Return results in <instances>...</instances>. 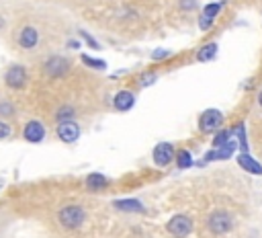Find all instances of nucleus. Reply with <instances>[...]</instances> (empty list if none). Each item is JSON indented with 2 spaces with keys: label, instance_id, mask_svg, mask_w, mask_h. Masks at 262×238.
Wrapping results in <instances>:
<instances>
[{
  "label": "nucleus",
  "instance_id": "1",
  "mask_svg": "<svg viewBox=\"0 0 262 238\" xmlns=\"http://www.w3.org/2000/svg\"><path fill=\"white\" fill-rule=\"evenodd\" d=\"M57 222L66 232H76L86 222V209L80 203H68V205L59 207Z\"/></svg>",
  "mask_w": 262,
  "mask_h": 238
},
{
  "label": "nucleus",
  "instance_id": "2",
  "mask_svg": "<svg viewBox=\"0 0 262 238\" xmlns=\"http://www.w3.org/2000/svg\"><path fill=\"white\" fill-rule=\"evenodd\" d=\"M207 230L213 234V236H223V234H229L233 230V224H235V217L231 211L227 209H213L209 215H207Z\"/></svg>",
  "mask_w": 262,
  "mask_h": 238
},
{
  "label": "nucleus",
  "instance_id": "3",
  "mask_svg": "<svg viewBox=\"0 0 262 238\" xmlns=\"http://www.w3.org/2000/svg\"><path fill=\"white\" fill-rule=\"evenodd\" d=\"M166 230L174 238H186L192 232V217L186 213H176L166 222Z\"/></svg>",
  "mask_w": 262,
  "mask_h": 238
},
{
  "label": "nucleus",
  "instance_id": "4",
  "mask_svg": "<svg viewBox=\"0 0 262 238\" xmlns=\"http://www.w3.org/2000/svg\"><path fill=\"white\" fill-rule=\"evenodd\" d=\"M27 80H29V72L23 64H12L4 72V82L12 90H23L27 86Z\"/></svg>",
  "mask_w": 262,
  "mask_h": 238
},
{
  "label": "nucleus",
  "instance_id": "5",
  "mask_svg": "<svg viewBox=\"0 0 262 238\" xmlns=\"http://www.w3.org/2000/svg\"><path fill=\"white\" fill-rule=\"evenodd\" d=\"M68 72H70V62H68L63 55H51V57H47L45 64H43V74H45L47 78L57 80V78L68 76Z\"/></svg>",
  "mask_w": 262,
  "mask_h": 238
},
{
  "label": "nucleus",
  "instance_id": "6",
  "mask_svg": "<svg viewBox=\"0 0 262 238\" xmlns=\"http://www.w3.org/2000/svg\"><path fill=\"white\" fill-rule=\"evenodd\" d=\"M223 125V113L219 109H207L199 117V129L203 133H215Z\"/></svg>",
  "mask_w": 262,
  "mask_h": 238
},
{
  "label": "nucleus",
  "instance_id": "7",
  "mask_svg": "<svg viewBox=\"0 0 262 238\" xmlns=\"http://www.w3.org/2000/svg\"><path fill=\"white\" fill-rule=\"evenodd\" d=\"M14 41H16V45H18L20 49L31 51V49H35V47L39 45L41 35H39V31H37L33 25H25V27H20V29H18V33H16Z\"/></svg>",
  "mask_w": 262,
  "mask_h": 238
},
{
  "label": "nucleus",
  "instance_id": "8",
  "mask_svg": "<svg viewBox=\"0 0 262 238\" xmlns=\"http://www.w3.org/2000/svg\"><path fill=\"white\" fill-rule=\"evenodd\" d=\"M45 135H47V129L41 119H29L23 127V140H27L29 144H39L45 140Z\"/></svg>",
  "mask_w": 262,
  "mask_h": 238
},
{
  "label": "nucleus",
  "instance_id": "9",
  "mask_svg": "<svg viewBox=\"0 0 262 238\" xmlns=\"http://www.w3.org/2000/svg\"><path fill=\"white\" fill-rule=\"evenodd\" d=\"M174 154H176V150L170 142H160V144H156V148L151 152V160H154L156 166L162 168V166H168L174 160Z\"/></svg>",
  "mask_w": 262,
  "mask_h": 238
},
{
  "label": "nucleus",
  "instance_id": "10",
  "mask_svg": "<svg viewBox=\"0 0 262 238\" xmlns=\"http://www.w3.org/2000/svg\"><path fill=\"white\" fill-rule=\"evenodd\" d=\"M55 133H57V137H59L63 144H74V142L80 137L82 129H80L78 121L74 119V121H61V123H57Z\"/></svg>",
  "mask_w": 262,
  "mask_h": 238
},
{
  "label": "nucleus",
  "instance_id": "11",
  "mask_svg": "<svg viewBox=\"0 0 262 238\" xmlns=\"http://www.w3.org/2000/svg\"><path fill=\"white\" fill-rule=\"evenodd\" d=\"M235 150H237V144L229 140L227 144H223V146H219V148H213V150L203 158V164L209 162V160H225V158H231Z\"/></svg>",
  "mask_w": 262,
  "mask_h": 238
},
{
  "label": "nucleus",
  "instance_id": "12",
  "mask_svg": "<svg viewBox=\"0 0 262 238\" xmlns=\"http://www.w3.org/2000/svg\"><path fill=\"white\" fill-rule=\"evenodd\" d=\"M113 207L119 211H127V213H145V205L139 199H115Z\"/></svg>",
  "mask_w": 262,
  "mask_h": 238
},
{
  "label": "nucleus",
  "instance_id": "13",
  "mask_svg": "<svg viewBox=\"0 0 262 238\" xmlns=\"http://www.w3.org/2000/svg\"><path fill=\"white\" fill-rule=\"evenodd\" d=\"M113 103H115V109H117V111H129V109L135 105V94H133L131 90H119V92L115 94Z\"/></svg>",
  "mask_w": 262,
  "mask_h": 238
},
{
  "label": "nucleus",
  "instance_id": "14",
  "mask_svg": "<svg viewBox=\"0 0 262 238\" xmlns=\"http://www.w3.org/2000/svg\"><path fill=\"white\" fill-rule=\"evenodd\" d=\"M84 185H86V189H90V191H102V189H106L108 179H106L102 172H90V174L86 176Z\"/></svg>",
  "mask_w": 262,
  "mask_h": 238
},
{
  "label": "nucleus",
  "instance_id": "15",
  "mask_svg": "<svg viewBox=\"0 0 262 238\" xmlns=\"http://www.w3.org/2000/svg\"><path fill=\"white\" fill-rule=\"evenodd\" d=\"M237 164H239L244 170L252 172V174H262V166H260V162H256L248 152L237 154Z\"/></svg>",
  "mask_w": 262,
  "mask_h": 238
},
{
  "label": "nucleus",
  "instance_id": "16",
  "mask_svg": "<svg viewBox=\"0 0 262 238\" xmlns=\"http://www.w3.org/2000/svg\"><path fill=\"white\" fill-rule=\"evenodd\" d=\"M217 51H219V45L217 43H207V45H203L196 51V60L199 62H211V60H215Z\"/></svg>",
  "mask_w": 262,
  "mask_h": 238
},
{
  "label": "nucleus",
  "instance_id": "17",
  "mask_svg": "<svg viewBox=\"0 0 262 238\" xmlns=\"http://www.w3.org/2000/svg\"><path fill=\"white\" fill-rule=\"evenodd\" d=\"M74 119H76V107L74 105H61V107H57V111H55V123L74 121Z\"/></svg>",
  "mask_w": 262,
  "mask_h": 238
},
{
  "label": "nucleus",
  "instance_id": "18",
  "mask_svg": "<svg viewBox=\"0 0 262 238\" xmlns=\"http://www.w3.org/2000/svg\"><path fill=\"white\" fill-rule=\"evenodd\" d=\"M174 162H176V166H178L180 170H186V168L192 166V154H190L186 148L176 150V154H174Z\"/></svg>",
  "mask_w": 262,
  "mask_h": 238
},
{
  "label": "nucleus",
  "instance_id": "19",
  "mask_svg": "<svg viewBox=\"0 0 262 238\" xmlns=\"http://www.w3.org/2000/svg\"><path fill=\"white\" fill-rule=\"evenodd\" d=\"M14 115H16V109H14L12 101L0 98V117H2V119H12Z\"/></svg>",
  "mask_w": 262,
  "mask_h": 238
},
{
  "label": "nucleus",
  "instance_id": "20",
  "mask_svg": "<svg viewBox=\"0 0 262 238\" xmlns=\"http://www.w3.org/2000/svg\"><path fill=\"white\" fill-rule=\"evenodd\" d=\"M233 133L237 135V150L248 152V137H246V127H244V123H239V125L233 129Z\"/></svg>",
  "mask_w": 262,
  "mask_h": 238
},
{
  "label": "nucleus",
  "instance_id": "21",
  "mask_svg": "<svg viewBox=\"0 0 262 238\" xmlns=\"http://www.w3.org/2000/svg\"><path fill=\"white\" fill-rule=\"evenodd\" d=\"M223 6H225V2H211V4H205V8H203V12H201V14L215 18V16L223 10Z\"/></svg>",
  "mask_w": 262,
  "mask_h": 238
},
{
  "label": "nucleus",
  "instance_id": "22",
  "mask_svg": "<svg viewBox=\"0 0 262 238\" xmlns=\"http://www.w3.org/2000/svg\"><path fill=\"white\" fill-rule=\"evenodd\" d=\"M231 140V129H217V135L213 137V148H219V146H223V144H227Z\"/></svg>",
  "mask_w": 262,
  "mask_h": 238
},
{
  "label": "nucleus",
  "instance_id": "23",
  "mask_svg": "<svg viewBox=\"0 0 262 238\" xmlns=\"http://www.w3.org/2000/svg\"><path fill=\"white\" fill-rule=\"evenodd\" d=\"M82 62H84L86 66H90V68H96V70H104V68H106V62H102V60H94V57H88L86 53L82 55Z\"/></svg>",
  "mask_w": 262,
  "mask_h": 238
},
{
  "label": "nucleus",
  "instance_id": "24",
  "mask_svg": "<svg viewBox=\"0 0 262 238\" xmlns=\"http://www.w3.org/2000/svg\"><path fill=\"white\" fill-rule=\"evenodd\" d=\"M215 25V18H211V16H205V14H201V18H199V29L201 31H209L211 27Z\"/></svg>",
  "mask_w": 262,
  "mask_h": 238
},
{
  "label": "nucleus",
  "instance_id": "25",
  "mask_svg": "<svg viewBox=\"0 0 262 238\" xmlns=\"http://www.w3.org/2000/svg\"><path fill=\"white\" fill-rule=\"evenodd\" d=\"M10 135H12V125L8 121H2L0 119V140H6Z\"/></svg>",
  "mask_w": 262,
  "mask_h": 238
},
{
  "label": "nucleus",
  "instance_id": "26",
  "mask_svg": "<svg viewBox=\"0 0 262 238\" xmlns=\"http://www.w3.org/2000/svg\"><path fill=\"white\" fill-rule=\"evenodd\" d=\"M80 35L84 37V41H86V43H88L92 49H100V43H98V41H96V39H94L90 33H86V31H80Z\"/></svg>",
  "mask_w": 262,
  "mask_h": 238
},
{
  "label": "nucleus",
  "instance_id": "27",
  "mask_svg": "<svg viewBox=\"0 0 262 238\" xmlns=\"http://www.w3.org/2000/svg\"><path fill=\"white\" fill-rule=\"evenodd\" d=\"M170 53H172L170 49H158V51L151 53V60H154V62H156V60H166V57H170Z\"/></svg>",
  "mask_w": 262,
  "mask_h": 238
},
{
  "label": "nucleus",
  "instance_id": "28",
  "mask_svg": "<svg viewBox=\"0 0 262 238\" xmlns=\"http://www.w3.org/2000/svg\"><path fill=\"white\" fill-rule=\"evenodd\" d=\"M156 80H158V76H156V74H145V76H141L139 86H143V88H145V86H149V84H151V82H156Z\"/></svg>",
  "mask_w": 262,
  "mask_h": 238
},
{
  "label": "nucleus",
  "instance_id": "29",
  "mask_svg": "<svg viewBox=\"0 0 262 238\" xmlns=\"http://www.w3.org/2000/svg\"><path fill=\"white\" fill-rule=\"evenodd\" d=\"M196 4H194V0H180V8L182 10H192Z\"/></svg>",
  "mask_w": 262,
  "mask_h": 238
},
{
  "label": "nucleus",
  "instance_id": "30",
  "mask_svg": "<svg viewBox=\"0 0 262 238\" xmlns=\"http://www.w3.org/2000/svg\"><path fill=\"white\" fill-rule=\"evenodd\" d=\"M258 107H260V109H262V90H260V92H258Z\"/></svg>",
  "mask_w": 262,
  "mask_h": 238
},
{
  "label": "nucleus",
  "instance_id": "31",
  "mask_svg": "<svg viewBox=\"0 0 262 238\" xmlns=\"http://www.w3.org/2000/svg\"><path fill=\"white\" fill-rule=\"evenodd\" d=\"M4 25H6V23H4V16L0 14V29H4Z\"/></svg>",
  "mask_w": 262,
  "mask_h": 238
}]
</instances>
